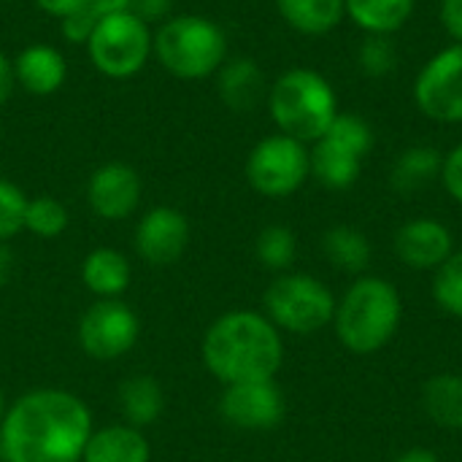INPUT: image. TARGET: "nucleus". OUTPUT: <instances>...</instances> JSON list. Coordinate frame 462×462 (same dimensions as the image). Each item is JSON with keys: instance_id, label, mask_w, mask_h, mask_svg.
Instances as JSON below:
<instances>
[{"instance_id": "nucleus-1", "label": "nucleus", "mask_w": 462, "mask_h": 462, "mask_svg": "<svg viewBox=\"0 0 462 462\" xmlns=\"http://www.w3.org/2000/svg\"><path fill=\"white\" fill-rule=\"evenodd\" d=\"M92 436L87 403L68 390H32L0 420L5 462H81Z\"/></svg>"}, {"instance_id": "nucleus-22", "label": "nucleus", "mask_w": 462, "mask_h": 462, "mask_svg": "<svg viewBox=\"0 0 462 462\" xmlns=\"http://www.w3.org/2000/svg\"><path fill=\"white\" fill-rule=\"evenodd\" d=\"M165 409V395L162 387L157 384V379L152 376H133L127 382H122L119 387V411L125 417V425L133 428H149L162 417Z\"/></svg>"}, {"instance_id": "nucleus-37", "label": "nucleus", "mask_w": 462, "mask_h": 462, "mask_svg": "<svg viewBox=\"0 0 462 462\" xmlns=\"http://www.w3.org/2000/svg\"><path fill=\"white\" fill-rule=\"evenodd\" d=\"M11 271H14V254L5 244H0V287L11 279Z\"/></svg>"}, {"instance_id": "nucleus-7", "label": "nucleus", "mask_w": 462, "mask_h": 462, "mask_svg": "<svg viewBox=\"0 0 462 462\" xmlns=\"http://www.w3.org/2000/svg\"><path fill=\"white\" fill-rule=\"evenodd\" d=\"M84 46L97 73L108 79H130L152 60L154 32L149 22L125 8L103 16Z\"/></svg>"}, {"instance_id": "nucleus-20", "label": "nucleus", "mask_w": 462, "mask_h": 462, "mask_svg": "<svg viewBox=\"0 0 462 462\" xmlns=\"http://www.w3.org/2000/svg\"><path fill=\"white\" fill-rule=\"evenodd\" d=\"M422 411L436 428L462 430V376L436 374L422 387Z\"/></svg>"}, {"instance_id": "nucleus-24", "label": "nucleus", "mask_w": 462, "mask_h": 462, "mask_svg": "<svg viewBox=\"0 0 462 462\" xmlns=\"http://www.w3.org/2000/svg\"><path fill=\"white\" fill-rule=\"evenodd\" d=\"M282 19L303 35H325L346 14L344 0H276Z\"/></svg>"}, {"instance_id": "nucleus-38", "label": "nucleus", "mask_w": 462, "mask_h": 462, "mask_svg": "<svg viewBox=\"0 0 462 462\" xmlns=\"http://www.w3.org/2000/svg\"><path fill=\"white\" fill-rule=\"evenodd\" d=\"M3 414H5V403H3V390H0V420H3Z\"/></svg>"}, {"instance_id": "nucleus-11", "label": "nucleus", "mask_w": 462, "mask_h": 462, "mask_svg": "<svg viewBox=\"0 0 462 462\" xmlns=\"http://www.w3.org/2000/svg\"><path fill=\"white\" fill-rule=\"evenodd\" d=\"M420 111L436 122H462V43L439 51L414 81Z\"/></svg>"}, {"instance_id": "nucleus-28", "label": "nucleus", "mask_w": 462, "mask_h": 462, "mask_svg": "<svg viewBox=\"0 0 462 462\" xmlns=\"http://www.w3.org/2000/svg\"><path fill=\"white\" fill-rule=\"evenodd\" d=\"M433 300L444 314L462 319V252H455L433 271Z\"/></svg>"}, {"instance_id": "nucleus-8", "label": "nucleus", "mask_w": 462, "mask_h": 462, "mask_svg": "<svg viewBox=\"0 0 462 462\" xmlns=\"http://www.w3.org/2000/svg\"><path fill=\"white\" fill-rule=\"evenodd\" d=\"M374 149V130L357 114H338L311 149V173L328 189H349Z\"/></svg>"}, {"instance_id": "nucleus-34", "label": "nucleus", "mask_w": 462, "mask_h": 462, "mask_svg": "<svg viewBox=\"0 0 462 462\" xmlns=\"http://www.w3.org/2000/svg\"><path fill=\"white\" fill-rule=\"evenodd\" d=\"M43 14H49V16H54V19H68V16H73L87 0H32Z\"/></svg>"}, {"instance_id": "nucleus-33", "label": "nucleus", "mask_w": 462, "mask_h": 462, "mask_svg": "<svg viewBox=\"0 0 462 462\" xmlns=\"http://www.w3.org/2000/svg\"><path fill=\"white\" fill-rule=\"evenodd\" d=\"M441 24L457 43H462V0H441Z\"/></svg>"}, {"instance_id": "nucleus-3", "label": "nucleus", "mask_w": 462, "mask_h": 462, "mask_svg": "<svg viewBox=\"0 0 462 462\" xmlns=\"http://www.w3.org/2000/svg\"><path fill=\"white\" fill-rule=\"evenodd\" d=\"M403 322V298L390 279L357 276L336 303L333 328L344 349L352 355H376L384 349Z\"/></svg>"}, {"instance_id": "nucleus-15", "label": "nucleus", "mask_w": 462, "mask_h": 462, "mask_svg": "<svg viewBox=\"0 0 462 462\" xmlns=\"http://www.w3.org/2000/svg\"><path fill=\"white\" fill-rule=\"evenodd\" d=\"M395 254L411 271H439L455 254L452 230L433 217L409 219L395 233Z\"/></svg>"}, {"instance_id": "nucleus-5", "label": "nucleus", "mask_w": 462, "mask_h": 462, "mask_svg": "<svg viewBox=\"0 0 462 462\" xmlns=\"http://www.w3.org/2000/svg\"><path fill=\"white\" fill-rule=\"evenodd\" d=\"M154 57L176 79H208L227 60V38L208 16H168L154 32Z\"/></svg>"}, {"instance_id": "nucleus-4", "label": "nucleus", "mask_w": 462, "mask_h": 462, "mask_svg": "<svg viewBox=\"0 0 462 462\" xmlns=\"http://www.w3.org/2000/svg\"><path fill=\"white\" fill-rule=\"evenodd\" d=\"M268 111L279 133L300 143H314L338 116V100L322 73L292 68L268 89Z\"/></svg>"}, {"instance_id": "nucleus-31", "label": "nucleus", "mask_w": 462, "mask_h": 462, "mask_svg": "<svg viewBox=\"0 0 462 462\" xmlns=\"http://www.w3.org/2000/svg\"><path fill=\"white\" fill-rule=\"evenodd\" d=\"M441 181H444L447 192L452 195V200H457L462 206V143H457V146L444 157Z\"/></svg>"}, {"instance_id": "nucleus-6", "label": "nucleus", "mask_w": 462, "mask_h": 462, "mask_svg": "<svg viewBox=\"0 0 462 462\" xmlns=\"http://www.w3.org/2000/svg\"><path fill=\"white\" fill-rule=\"evenodd\" d=\"M333 290L309 273H282L276 276L263 298L265 317L279 328V333L314 336L333 325L336 317Z\"/></svg>"}, {"instance_id": "nucleus-35", "label": "nucleus", "mask_w": 462, "mask_h": 462, "mask_svg": "<svg viewBox=\"0 0 462 462\" xmlns=\"http://www.w3.org/2000/svg\"><path fill=\"white\" fill-rule=\"evenodd\" d=\"M14 87H16V81H14V65H11V60L0 51V108L8 103Z\"/></svg>"}, {"instance_id": "nucleus-19", "label": "nucleus", "mask_w": 462, "mask_h": 462, "mask_svg": "<svg viewBox=\"0 0 462 462\" xmlns=\"http://www.w3.org/2000/svg\"><path fill=\"white\" fill-rule=\"evenodd\" d=\"M130 263L122 252L100 246L89 252L81 263V282L87 284L89 292H95L100 300L119 298L130 287Z\"/></svg>"}, {"instance_id": "nucleus-25", "label": "nucleus", "mask_w": 462, "mask_h": 462, "mask_svg": "<svg viewBox=\"0 0 462 462\" xmlns=\"http://www.w3.org/2000/svg\"><path fill=\"white\" fill-rule=\"evenodd\" d=\"M344 3L352 22L363 27L368 35H393L409 22L414 11V0H344Z\"/></svg>"}, {"instance_id": "nucleus-21", "label": "nucleus", "mask_w": 462, "mask_h": 462, "mask_svg": "<svg viewBox=\"0 0 462 462\" xmlns=\"http://www.w3.org/2000/svg\"><path fill=\"white\" fill-rule=\"evenodd\" d=\"M444 168V154L433 146H409L398 160L393 162L390 171V184L401 195H411L425 189L430 181L441 179Z\"/></svg>"}, {"instance_id": "nucleus-23", "label": "nucleus", "mask_w": 462, "mask_h": 462, "mask_svg": "<svg viewBox=\"0 0 462 462\" xmlns=\"http://www.w3.org/2000/svg\"><path fill=\"white\" fill-rule=\"evenodd\" d=\"M322 252L333 268L352 273V276H363L365 268L371 265V257H374L371 241L365 238V233H360L352 225L330 227L322 238Z\"/></svg>"}, {"instance_id": "nucleus-2", "label": "nucleus", "mask_w": 462, "mask_h": 462, "mask_svg": "<svg viewBox=\"0 0 462 462\" xmlns=\"http://www.w3.org/2000/svg\"><path fill=\"white\" fill-rule=\"evenodd\" d=\"M203 363L225 387L268 382L284 363V341L265 314L249 309L227 311L203 336Z\"/></svg>"}, {"instance_id": "nucleus-18", "label": "nucleus", "mask_w": 462, "mask_h": 462, "mask_svg": "<svg viewBox=\"0 0 462 462\" xmlns=\"http://www.w3.org/2000/svg\"><path fill=\"white\" fill-rule=\"evenodd\" d=\"M152 447L133 425H111L92 430L81 462H149Z\"/></svg>"}, {"instance_id": "nucleus-29", "label": "nucleus", "mask_w": 462, "mask_h": 462, "mask_svg": "<svg viewBox=\"0 0 462 462\" xmlns=\"http://www.w3.org/2000/svg\"><path fill=\"white\" fill-rule=\"evenodd\" d=\"M357 62L371 79H382L393 73L398 62V49L390 41V35H365V41L357 49Z\"/></svg>"}, {"instance_id": "nucleus-16", "label": "nucleus", "mask_w": 462, "mask_h": 462, "mask_svg": "<svg viewBox=\"0 0 462 462\" xmlns=\"http://www.w3.org/2000/svg\"><path fill=\"white\" fill-rule=\"evenodd\" d=\"M14 81L38 97H49L62 89L68 79V62L60 49L49 43H30L14 60Z\"/></svg>"}, {"instance_id": "nucleus-13", "label": "nucleus", "mask_w": 462, "mask_h": 462, "mask_svg": "<svg viewBox=\"0 0 462 462\" xmlns=\"http://www.w3.org/2000/svg\"><path fill=\"white\" fill-rule=\"evenodd\" d=\"M189 244V222L173 206H154L135 227V252L149 265H173Z\"/></svg>"}, {"instance_id": "nucleus-14", "label": "nucleus", "mask_w": 462, "mask_h": 462, "mask_svg": "<svg viewBox=\"0 0 462 462\" xmlns=\"http://www.w3.org/2000/svg\"><path fill=\"white\" fill-rule=\"evenodd\" d=\"M89 208L108 222L127 219L141 203V179L127 162H106L87 181Z\"/></svg>"}, {"instance_id": "nucleus-9", "label": "nucleus", "mask_w": 462, "mask_h": 462, "mask_svg": "<svg viewBox=\"0 0 462 462\" xmlns=\"http://www.w3.org/2000/svg\"><path fill=\"white\" fill-rule=\"evenodd\" d=\"M311 176V152L306 143L276 133L263 138L246 160V179L265 198H290Z\"/></svg>"}, {"instance_id": "nucleus-17", "label": "nucleus", "mask_w": 462, "mask_h": 462, "mask_svg": "<svg viewBox=\"0 0 462 462\" xmlns=\"http://www.w3.org/2000/svg\"><path fill=\"white\" fill-rule=\"evenodd\" d=\"M217 89L227 108L252 111L265 97V76L260 65L249 57L225 60L217 70Z\"/></svg>"}, {"instance_id": "nucleus-10", "label": "nucleus", "mask_w": 462, "mask_h": 462, "mask_svg": "<svg viewBox=\"0 0 462 462\" xmlns=\"http://www.w3.org/2000/svg\"><path fill=\"white\" fill-rule=\"evenodd\" d=\"M141 333V322L135 317V311L116 300H97L95 306H89L79 322V346L84 349L87 357L108 363V360H119L122 355H127Z\"/></svg>"}, {"instance_id": "nucleus-32", "label": "nucleus", "mask_w": 462, "mask_h": 462, "mask_svg": "<svg viewBox=\"0 0 462 462\" xmlns=\"http://www.w3.org/2000/svg\"><path fill=\"white\" fill-rule=\"evenodd\" d=\"M171 8H173V0H133V5H130V11L138 14L149 24L157 19H168Z\"/></svg>"}, {"instance_id": "nucleus-30", "label": "nucleus", "mask_w": 462, "mask_h": 462, "mask_svg": "<svg viewBox=\"0 0 462 462\" xmlns=\"http://www.w3.org/2000/svg\"><path fill=\"white\" fill-rule=\"evenodd\" d=\"M27 195L8 179H0V244L24 230Z\"/></svg>"}, {"instance_id": "nucleus-36", "label": "nucleus", "mask_w": 462, "mask_h": 462, "mask_svg": "<svg viewBox=\"0 0 462 462\" xmlns=\"http://www.w3.org/2000/svg\"><path fill=\"white\" fill-rule=\"evenodd\" d=\"M395 462H441V457L436 455V452H430V449H409V452H403L401 457Z\"/></svg>"}, {"instance_id": "nucleus-27", "label": "nucleus", "mask_w": 462, "mask_h": 462, "mask_svg": "<svg viewBox=\"0 0 462 462\" xmlns=\"http://www.w3.org/2000/svg\"><path fill=\"white\" fill-rule=\"evenodd\" d=\"M24 230H30L38 238H57L68 230V208L51 195L27 198Z\"/></svg>"}, {"instance_id": "nucleus-12", "label": "nucleus", "mask_w": 462, "mask_h": 462, "mask_svg": "<svg viewBox=\"0 0 462 462\" xmlns=\"http://www.w3.org/2000/svg\"><path fill=\"white\" fill-rule=\"evenodd\" d=\"M219 414L238 430H273L287 414L284 393L273 379L227 384L219 398Z\"/></svg>"}, {"instance_id": "nucleus-26", "label": "nucleus", "mask_w": 462, "mask_h": 462, "mask_svg": "<svg viewBox=\"0 0 462 462\" xmlns=\"http://www.w3.org/2000/svg\"><path fill=\"white\" fill-rule=\"evenodd\" d=\"M254 254L257 260L276 273H287V268L295 263L298 257V238L287 225H268L265 230H260L257 244H254Z\"/></svg>"}]
</instances>
